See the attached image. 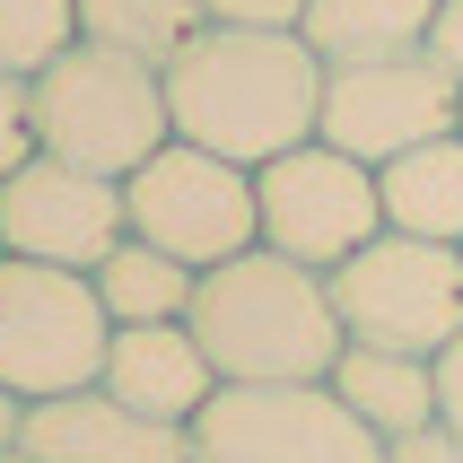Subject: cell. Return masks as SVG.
I'll list each match as a JSON object with an SVG mask.
<instances>
[{
  "label": "cell",
  "mask_w": 463,
  "mask_h": 463,
  "mask_svg": "<svg viewBox=\"0 0 463 463\" xmlns=\"http://www.w3.org/2000/svg\"><path fill=\"white\" fill-rule=\"evenodd\" d=\"M123 236H131V210L114 175H88V166H61V157L35 149L0 184V254L18 262H52V271L88 280Z\"/></svg>",
  "instance_id": "obj_10"
},
{
  "label": "cell",
  "mask_w": 463,
  "mask_h": 463,
  "mask_svg": "<svg viewBox=\"0 0 463 463\" xmlns=\"http://www.w3.org/2000/svg\"><path fill=\"white\" fill-rule=\"evenodd\" d=\"M97 393H114V402L140 411V420L193 429L202 402L219 393V367H210V350L193 341V324H123V333L105 341Z\"/></svg>",
  "instance_id": "obj_12"
},
{
  "label": "cell",
  "mask_w": 463,
  "mask_h": 463,
  "mask_svg": "<svg viewBox=\"0 0 463 463\" xmlns=\"http://www.w3.org/2000/svg\"><path fill=\"white\" fill-rule=\"evenodd\" d=\"M184 324H193V341L210 350L219 385H324L333 359L350 350L324 271L271 254V245L202 271Z\"/></svg>",
  "instance_id": "obj_2"
},
{
  "label": "cell",
  "mask_w": 463,
  "mask_h": 463,
  "mask_svg": "<svg viewBox=\"0 0 463 463\" xmlns=\"http://www.w3.org/2000/svg\"><path fill=\"white\" fill-rule=\"evenodd\" d=\"M446 131H463V88L429 52L324 71V131H315V140H333V149L359 157V166H385V157L420 149V140H446Z\"/></svg>",
  "instance_id": "obj_9"
},
{
  "label": "cell",
  "mask_w": 463,
  "mask_h": 463,
  "mask_svg": "<svg viewBox=\"0 0 463 463\" xmlns=\"http://www.w3.org/2000/svg\"><path fill=\"white\" fill-rule=\"evenodd\" d=\"M105 341H114V315L97 307V280L0 254V385L18 402L88 393L105 367Z\"/></svg>",
  "instance_id": "obj_5"
},
{
  "label": "cell",
  "mask_w": 463,
  "mask_h": 463,
  "mask_svg": "<svg viewBox=\"0 0 463 463\" xmlns=\"http://www.w3.org/2000/svg\"><path fill=\"white\" fill-rule=\"evenodd\" d=\"M429 376H438V429H455V438H463V333L429 359Z\"/></svg>",
  "instance_id": "obj_22"
},
{
  "label": "cell",
  "mask_w": 463,
  "mask_h": 463,
  "mask_svg": "<svg viewBox=\"0 0 463 463\" xmlns=\"http://www.w3.org/2000/svg\"><path fill=\"white\" fill-rule=\"evenodd\" d=\"M88 280H97V307L114 315V333H123V324H184V315H193L202 271H184L175 254H157V245L123 236V245H114Z\"/></svg>",
  "instance_id": "obj_16"
},
{
  "label": "cell",
  "mask_w": 463,
  "mask_h": 463,
  "mask_svg": "<svg viewBox=\"0 0 463 463\" xmlns=\"http://www.w3.org/2000/svg\"><path fill=\"white\" fill-rule=\"evenodd\" d=\"M193 463H385V438L333 402V385H219L184 429Z\"/></svg>",
  "instance_id": "obj_8"
},
{
  "label": "cell",
  "mask_w": 463,
  "mask_h": 463,
  "mask_svg": "<svg viewBox=\"0 0 463 463\" xmlns=\"http://www.w3.org/2000/svg\"><path fill=\"white\" fill-rule=\"evenodd\" d=\"M18 429H26V402L0 385V463H18Z\"/></svg>",
  "instance_id": "obj_24"
},
{
  "label": "cell",
  "mask_w": 463,
  "mask_h": 463,
  "mask_svg": "<svg viewBox=\"0 0 463 463\" xmlns=\"http://www.w3.org/2000/svg\"><path fill=\"white\" fill-rule=\"evenodd\" d=\"M79 44V0H0V71H52Z\"/></svg>",
  "instance_id": "obj_18"
},
{
  "label": "cell",
  "mask_w": 463,
  "mask_h": 463,
  "mask_svg": "<svg viewBox=\"0 0 463 463\" xmlns=\"http://www.w3.org/2000/svg\"><path fill=\"white\" fill-rule=\"evenodd\" d=\"M385 463H463V438L455 429H411V438H393Z\"/></svg>",
  "instance_id": "obj_23"
},
{
  "label": "cell",
  "mask_w": 463,
  "mask_h": 463,
  "mask_svg": "<svg viewBox=\"0 0 463 463\" xmlns=\"http://www.w3.org/2000/svg\"><path fill=\"white\" fill-rule=\"evenodd\" d=\"M202 0H79V44H105L123 61L166 71L193 35H202Z\"/></svg>",
  "instance_id": "obj_17"
},
{
  "label": "cell",
  "mask_w": 463,
  "mask_h": 463,
  "mask_svg": "<svg viewBox=\"0 0 463 463\" xmlns=\"http://www.w3.org/2000/svg\"><path fill=\"white\" fill-rule=\"evenodd\" d=\"M123 210H131V236L175 254L184 271H219V262L262 245L254 166H228V157L193 149V140H166L140 175H123Z\"/></svg>",
  "instance_id": "obj_6"
},
{
  "label": "cell",
  "mask_w": 463,
  "mask_h": 463,
  "mask_svg": "<svg viewBox=\"0 0 463 463\" xmlns=\"http://www.w3.org/2000/svg\"><path fill=\"white\" fill-rule=\"evenodd\" d=\"M420 52L463 88V0H438V18H429V44H420Z\"/></svg>",
  "instance_id": "obj_21"
},
{
  "label": "cell",
  "mask_w": 463,
  "mask_h": 463,
  "mask_svg": "<svg viewBox=\"0 0 463 463\" xmlns=\"http://www.w3.org/2000/svg\"><path fill=\"white\" fill-rule=\"evenodd\" d=\"M35 157V79L0 71V184Z\"/></svg>",
  "instance_id": "obj_19"
},
{
  "label": "cell",
  "mask_w": 463,
  "mask_h": 463,
  "mask_svg": "<svg viewBox=\"0 0 463 463\" xmlns=\"http://www.w3.org/2000/svg\"><path fill=\"white\" fill-rule=\"evenodd\" d=\"M438 0H307V35L324 71H359V61H402L429 44Z\"/></svg>",
  "instance_id": "obj_14"
},
{
  "label": "cell",
  "mask_w": 463,
  "mask_h": 463,
  "mask_svg": "<svg viewBox=\"0 0 463 463\" xmlns=\"http://www.w3.org/2000/svg\"><path fill=\"white\" fill-rule=\"evenodd\" d=\"M333 315L350 350H393V359H438L463 333V245H420V236H376L341 262Z\"/></svg>",
  "instance_id": "obj_4"
},
{
  "label": "cell",
  "mask_w": 463,
  "mask_h": 463,
  "mask_svg": "<svg viewBox=\"0 0 463 463\" xmlns=\"http://www.w3.org/2000/svg\"><path fill=\"white\" fill-rule=\"evenodd\" d=\"M376 202H385V228L393 236L463 245V131L385 157V166H376Z\"/></svg>",
  "instance_id": "obj_13"
},
{
  "label": "cell",
  "mask_w": 463,
  "mask_h": 463,
  "mask_svg": "<svg viewBox=\"0 0 463 463\" xmlns=\"http://www.w3.org/2000/svg\"><path fill=\"white\" fill-rule=\"evenodd\" d=\"M333 402L350 420H367L376 438H411V429H438V376L429 359H393V350H341L333 359Z\"/></svg>",
  "instance_id": "obj_15"
},
{
  "label": "cell",
  "mask_w": 463,
  "mask_h": 463,
  "mask_svg": "<svg viewBox=\"0 0 463 463\" xmlns=\"http://www.w3.org/2000/svg\"><path fill=\"white\" fill-rule=\"evenodd\" d=\"M175 140L166 114V71L123 61L105 44H71L52 71H35V149L88 175H140Z\"/></svg>",
  "instance_id": "obj_3"
},
{
  "label": "cell",
  "mask_w": 463,
  "mask_h": 463,
  "mask_svg": "<svg viewBox=\"0 0 463 463\" xmlns=\"http://www.w3.org/2000/svg\"><path fill=\"white\" fill-rule=\"evenodd\" d=\"M254 219H262V245L288 262H307L333 280L341 262L385 236V202H376V166L341 157L333 140H307V149L254 166Z\"/></svg>",
  "instance_id": "obj_7"
},
{
  "label": "cell",
  "mask_w": 463,
  "mask_h": 463,
  "mask_svg": "<svg viewBox=\"0 0 463 463\" xmlns=\"http://www.w3.org/2000/svg\"><path fill=\"white\" fill-rule=\"evenodd\" d=\"M166 114L193 149L271 166L324 131V61L298 26H202L166 61Z\"/></svg>",
  "instance_id": "obj_1"
},
{
  "label": "cell",
  "mask_w": 463,
  "mask_h": 463,
  "mask_svg": "<svg viewBox=\"0 0 463 463\" xmlns=\"http://www.w3.org/2000/svg\"><path fill=\"white\" fill-rule=\"evenodd\" d=\"M18 463H193V438L166 420L123 411L114 393H61V402H26Z\"/></svg>",
  "instance_id": "obj_11"
},
{
  "label": "cell",
  "mask_w": 463,
  "mask_h": 463,
  "mask_svg": "<svg viewBox=\"0 0 463 463\" xmlns=\"http://www.w3.org/2000/svg\"><path fill=\"white\" fill-rule=\"evenodd\" d=\"M210 26H307V0H202Z\"/></svg>",
  "instance_id": "obj_20"
}]
</instances>
